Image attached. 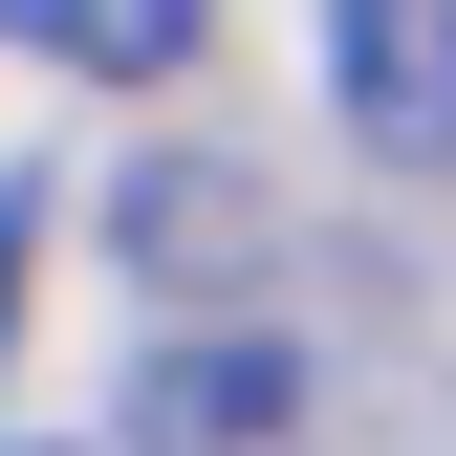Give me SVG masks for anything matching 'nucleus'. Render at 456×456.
I'll list each match as a JSON object with an SVG mask.
<instances>
[{
	"instance_id": "obj_1",
	"label": "nucleus",
	"mask_w": 456,
	"mask_h": 456,
	"mask_svg": "<svg viewBox=\"0 0 456 456\" xmlns=\"http://www.w3.org/2000/svg\"><path fill=\"white\" fill-rule=\"evenodd\" d=\"M326 87L370 152H456V0H326Z\"/></svg>"
},
{
	"instance_id": "obj_2",
	"label": "nucleus",
	"mask_w": 456,
	"mask_h": 456,
	"mask_svg": "<svg viewBox=\"0 0 456 456\" xmlns=\"http://www.w3.org/2000/svg\"><path fill=\"white\" fill-rule=\"evenodd\" d=\"M0 44H44V66H87V87H175L196 0H0Z\"/></svg>"
}]
</instances>
